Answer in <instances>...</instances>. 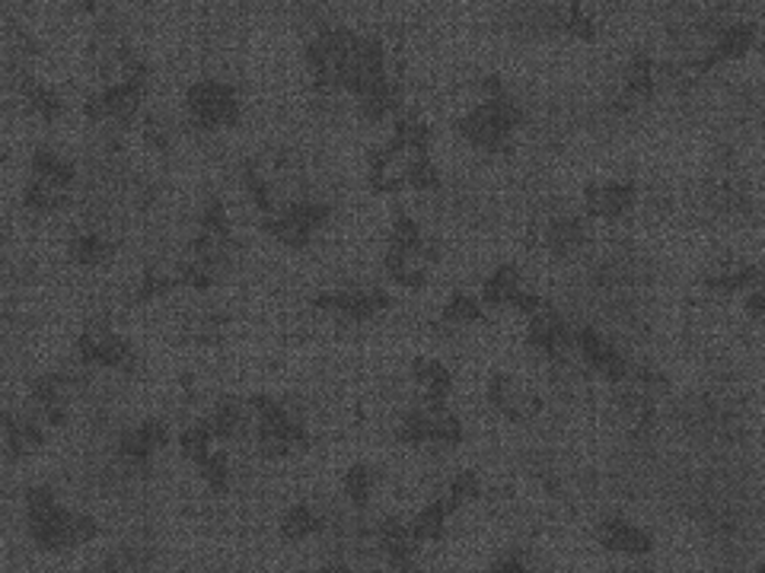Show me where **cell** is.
I'll use <instances>...</instances> for the list:
<instances>
[{
    "mask_svg": "<svg viewBox=\"0 0 765 573\" xmlns=\"http://www.w3.org/2000/svg\"><path fill=\"white\" fill-rule=\"evenodd\" d=\"M23 507H26V529L30 539L42 551H70L80 544H90L102 526L90 514H74L62 507L58 494L48 484H32L23 494Z\"/></svg>",
    "mask_w": 765,
    "mask_h": 573,
    "instance_id": "cell-1",
    "label": "cell"
},
{
    "mask_svg": "<svg viewBox=\"0 0 765 573\" xmlns=\"http://www.w3.org/2000/svg\"><path fill=\"white\" fill-rule=\"evenodd\" d=\"M249 411L255 415V443H259V453L269 455V459L297 453V450H306L313 443L306 423L297 421L287 411V405L277 401L275 395H252L249 398Z\"/></svg>",
    "mask_w": 765,
    "mask_h": 573,
    "instance_id": "cell-2",
    "label": "cell"
},
{
    "mask_svg": "<svg viewBox=\"0 0 765 573\" xmlns=\"http://www.w3.org/2000/svg\"><path fill=\"white\" fill-rule=\"evenodd\" d=\"M185 112L198 128L217 131V128H230V124L240 121L243 102H240L237 87L215 80V77H205V80H195L185 90Z\"/></svg>",
    "mask_w": 765,
    "mask_h": 573,
    "instance_id": "cell-3",
    "label": "cell"
},
{
    "mask_svg": "<svg viewBox=\"0 0 765 573\" xmlns=\"http://www.w3.org/2000/svg\"><path fill=\"white\" fill-rule=\"evenodd\" d=\"M329 220H332V205L306 198V201H291L277 213L265 217L262 230L284 249H304Z\"/></svg>",
    "mask_w": 765,
    "mask_h": 573,
    "instance_id": "cell-4",
    "label": "cell"
},
{
    "mask_svg": "<svg viewBox=\"0 0 765 573\" xmlns=\"http://www.w3.org/2000/svg\"><path fill=\"white\" fill-rule=\"evenodd\" d=\"M485 401L511 423H533L546 411V398L536 386L511 370H494L485 383Z\"/></svg>",
    "mask_w": 765,
    "mask_h": 573,
    "instance_id": "cell-5",
    "label": "cell"
},
{
    "mask_svg": "<svg viewBox=\"0 0 765 573\" xmlns=\"http://www.w3.org/2000/svg\"><path fill=\"white\" fill-rule=\"evenodd\" d=\"M74 354L80 366H102V370H128L134 363L131 341L112 329L106 316H92L77 334Z\"/></svg>",
    "mask_w": 765,
    "mask_h": 573,
    "instance_id": "cell-6",
    "label": "cell"
},
{
    "mask_svg": "<svg viewBox=\"0 0 765 573\" xmlns=\"http://www.w3.org/2000/svg\"><path fill=\"white\" fill-rule=\"evenodd\" d=\"M313 309L338 316L345 322H370L376 316H383L393 297L383 287H345V290H323L309 300Z\"/></svg>",
    "mask_w": 765,
    "mask_h": 573,
    "instance_id": "cell-7",
    "label": "cell"
},
{
    "mask_svg": "<svg viewBox=\"0 0 765 573\" xmlns=\"http://www.w3.org/2000/svg\"><path fill=\"white\" fill-rule=\"evenodd\" d=\"M642 198L638 181L603 179L583 188V213L593 220H622L625 213L635 211Z\"/></svg>",
    "mask_w": 765,
    "mask_h": 573,
    "instance_id": "cell-8",
    "label": "cell"
},
{
    "mask_svg": "<svg viewBox=\"0 0 765 573\" xmlns=\"http://www.w3.org/2000/svg\"><path fill=\"white\" fill-rule=\"evenodd\" d=\"M70 395H74V379L64 373H42L30 383V398L39 411V418L52 427L67 423L70 415Z\"/></svg>",
    "mask_w": 765,
    "mask_h": 573,
    "instance_id": "cell-9",
    "label": "cell"
},
{
    "mask_svg": "<svg viewBox=\"0 0 765 573\" xmlns=\"http://www.w3.org/2000/svg\"><path fill=\"white\" fill-rule=\"evenodd\" d=\"M166 440H170L166 423L160 421V418H147V421L124 430L122 437H119V455H122L128 465H141L144 469L153 455L166 447Z\"/></svg>",
    "mask_w": 765,
    "mask_h": 573,
    "instance_id": "cell-10",
    "label": "cell"
},
{
    "mask_svg": "<svg viewBox=\"0 0 765 573\" xmlns=\"http://www.w3.org/2000/svg\"><path fill=\"white\" fill-rule=\"evenodd\" d=\"M408 373H412V383L422 395V405H447L457 389L453 370L437 357H415Z\"/></svg>",
    "mask_w": 765,
    "mask_h": 573,
    "instance_id": "cell-11",
    "label": "cell"
},
{
    "mask_svg": "<svg viewBox=\"0 0 765 573\" xmlns=\"http://www.w3.org/2000/svg\"><path fill=\"white\" fill-rule=\"evenodd\" d=\"M597 539H600L603 548H610L612 554H625V558H642V554H647L654 548V539H651V532L644 526L629 522V519H619V516L600 522Z\"/></svg>",
    "mask_w": 765,
    "mask_h": 573,
    "instance_id": "cell-12",
    "label": "cell"
},
{
    "mask_svg": "<svg viewBox=\"0 0 765 573\" xmlns=\"http://www.w3.org/2000/svg\"><path fill=\"white\" fill-rule=\"evenodd\" d=\"M32 179L48 185V188H58V191H74L77 185V163L67 159L64 153L52 151V147H35L30 159Z\"/></svg>",
    "mask_w": 765,
    "mask_h": 573,
    "instance_id": "cell-13",
    "label": "cell"
},
{
    "mask_svg": "<svg viewBox=\"0 0 765 573\" xmlns=\"http://www.w3.org/2000/svg\"><path fill=\"white\" fill-rule=\"evenodd\" d=\"M116 249H119V242L106 236L102 230H84V233H74L67 240V258L77 268H102L116 258Z\"/></svg>",
    "mask_w": 765,
    "mask_h": 573,
    "instance_id": "cell-14",
    "label": "cell"
},
{
    "mask_svg": "<svg viewBox=\"0 0 765 573\" xmlns=\"http://www.w3.org/2000/svg\"><path fill=\"white\" fill-rule=\"evenodd\" d=\"M17 87H20V99H23L26 112L39 115L42 121H58L64 115L67 102H64V96L55 90L52 84L35 80V77H30V74H23Z\"/></svg>",
    "mask_w": 765,
    "mask_h": 573,
    "instance_id": "cell-15",
    "label": "cell"
},
{
    "mask_svg": "<svg viewBox=\"0 0 765 573\" xmlns=\"http://www.w3.org/2000/svg\"><path fill=\"white\" fill-rule=\"evenodd\" d=\"M326 516L319 514L313 504H306V500H297L294 507H287L284 510V516H281V539L291 544H300L306 542V539H313V536H319V532H326Z\"/></svg>",
    "mask_w": 765,
    "mask_h": 573,
    "instance_id": "cell-16",
    "label": "cell"
},
{
    "mask_svg": "<svg viewBox=\"0 0 765 573\" xmlns=\"http://www.w3.org/2000/svg\"><path fill=\"white\" fill-rule=\"evenodd\" d=\"M3 430H7V453H10V459H26V455H32L45 443V430H42V423L35 421L32 415L7 411Z\"/></svg>",
    "mask_w": 765,
    "mask_h": 573,
    "instance_id": "cell-17",
    "label": "cell"
},
{
    "mask_svg": "<svg viewBox=\"0 0 765 573\" xmlns=\"http://www.w3.org/2000/svg\"><path fill=\"white\" fill-rule=\"evenodd\" d=\"M205 421L211 427L215 440H220V443H233V440H240L245 433L249 415H245V408L237 398H220L215 405V411H211Z\"/></svg>",
    "mask_w": 765,
    "mask_h": 573,
    "instance_id": "cell-18",
    "label": "cell"
},
{
    "mask_svg": "<svg viewBox=\"0 0 765 573\" xmlns=\"http://www.w3.org/2000/svg\"><path fill=\"white\" fill-rule=\"evenodd\" d=\"M440 322L453 326V329L479 326V322H485V302H482V297L469 294V290H453L444 302V309H440Z\"/></svg>",
    "mask_w": 765,
    "mask_h": 573,
    "instance_id": "cell-19",
    "label": "cell"
},
{
    "mask_svg": "<svg viewBox=\"0 0 765 573\" xmlns=\"http://www.w3.org/2000/svg\"><path fill=\"white\" fill-rule=\"evenodd\" d=\"M243 188L259 213L272 217V213L281 211V208H277L275 181L265 176V169H262L259 163H245L243 166Z\"/></svg>",
    "mask_w": 765,
    "mask_h": 573,
    "instance_id": "cell-20",
    "label": "cell"
},
{
    "mask_svg": "<svg viewBox=\"0 0 765 573\" xmlns=\"http://www.w3.org/2000/svg\"><path fill=\"white\" fill-rule=\"evenodd\" d=\"M173 290H183L179 287V277H176V265L173 268H163V265H147L141 272V280H138V290H134V302H151L173 294Z\"/></svg>",
    "mask_w": 765,
    "mask_h": 573,
    "instance_id": "cell-21",
    "label": "cell"
},
{
    "mask_svg": "<svg viewBox=\"0 0 765 573\" xmlns=\"http://www.w3.org/2000/svg\"><path fill=\"white\" fill-rule=\"evenodd\" d=\"M70 205V195L67 191H58V188H48L42 181L30 179L26 188H23V208L32 213H58Z\"/></svg>",
    "mask_w": 765,
    "mask_h": 573,
    "instance_id": "cell-22",
    "label": "cell"
},
{
    "mask_svg": "<svg viewBox=\"0 0 765 573\" xmlns=\"http://www.w3.org/2000/svg\"><path fill=\"white\" fill-rule=\"evenodd\" d=\"M341 487H345V497H348L358 510H364L370 504V497H373V491H376V472H373L370 465H364V462H358V465H351V469L345 472Z\"/></svg>",
    "mask_w": 765,
    "mask_h": 573,
    "instance_id": "cell-23",
    "label": "cell"
},
{
    "mask_svg": "<svg viewBox=\"0 0 765 573\" xmlns=\"http://www.w3.org/2000/svg\"><path fill=\"white\" fill-rule=\"evenodd\" d=\"M195 469H198L201 482L208 484L215 494H227L233 487V465H230V455L223 453V450L208 453Z\"/></svg>",
    "mask_w": 765,
    "mask_h": 573,
    "instance_id": "cell-24",
    "label": "cell"
},
{
    "mask_svg": "<svg viewBox=\"0 0 765 573\" xmlns=\"http://www.w3.org/2000/svg\"><path fill=\"white\" fill-rule=\"evenodd\" d=\"M211 443H215V433H211L208 421L188 423V427H183V433H179V450H183L185 459H192L195 465L208 453H215Z\"/></svg>",
    "mask_w": 765,
    "mask_h": 573,
    "instance_id": "cell-25",
    "label": "cell"
},
{
    "mask_svg": "<svg viewBox=\"0 0 765 573\" xmlns=\"http://www.w3.org/2000/svg\"><path fill=\"white\" fill-rule=\"evenodd\" d=\"M144 141L151 144L153 151H170L173 147V128L160 115H147L144 119Z\"/></svg>",
    "mask_w": 765,
    "mask_h": 573,
    "instance_id": "cell-26",
    "label": "cell"
},
{
    "mask_svg": "<svg viewBox=\"0 0 765 573\" xmlns=\"http://www.w3.org/2000/svg\"><path fill=\"white\" fill-rule=\"evenodd\" d=\"M240 573H259V571H240Z\"/></svg>",
    "mask_w": 765,
    "mask_h": 573,
    "instance_id": "cell-27",
    "label": "cell"
}]
</instances>
